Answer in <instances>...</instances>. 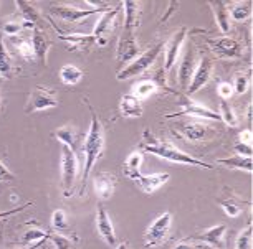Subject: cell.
Instances as JSON below:
<instances>
[{
    "instance_id": "obj_1",
    "label": "cell",
    "mask_w": 253,
    "mask_h": 249,
    "mask_svg": "<svg viewBox=\"0 0 253 249\" xmlns=\"http://www.w3.org/2000/svg\"><path fill=\"white\" fill-rule=\"evenodd\" d=\"M84 103H86L89 114H91V124H89V131L86 134V137H84V143H83L84 167H83V174H81V193L84 191L88 178L91 177L93 167L101 159V155L104 154V147H106V137H104L103 124L96 116V112H94L93 106L88 103V99H84Z\"/></svg>"
},
{
    "instance_id": "obj_2",
    "label": "cell",
    "mask_w": 253,
    "mask_h": 249,
    "mask_svg": "<svg viewBox=\"0 0 253 249\" xmlns=\"http://www.w3.org/2000/svg\"><path fill=\"white\" fill-rule=\"evenodd\" d=\"M142 150H146L147 154L156 155L157 159L172 162V164H179V165H187V167H200V169H207L212 170L213 165L207 164V162L195 159V157L185 154L180 148H177L174 143L166 142L162 139L156 137L149 129H144L142 132V143H141Z\"/></svg>"
},
{
    "instance_id": "obj_3",
    "label": "cell",
    "mask_w": 253,
    "mask_h": 249,
    "mask_svg": "<svg viewBox=\"0 0 253 249\" xmlns=\"http://www.w3.org/2000/svg\"><path fill=\"white\" fill-rule=\"evenodd\" d=\"M123 10H124V22H123V32L119 35V41H118V63L123 66L129 65L132 60L139 56V45H137L136 40V18H137V7L139 3L137 2H123L121 3Z\"/></svg>"
},
{
    "instance_id": "obj_4",
    "label": "cell",
    "mask_w": 253,
    "mask_h": 249,
    "mask_svg": "<svg viewBox=\"0 0 253 249\" xmlns=\"http://www.w3.org/2000/svg\"><path fill=\"white\" fill-rule=\"evenodd\" d=\"M164 51V43L159 41L156 43L154 46H151L149 50L141 53L137 58H134L131 61L129 65H126L123 70L118 71L116 78L119 81H124V79H129V78H137V76L144 74L147 70L154 65V61L159 58V55Z\"/></svg>"
},
{
    "instance_id": "obj_5",
    "label": "cell",
    "mask_w": 253,
    "mask_h": 249,
    "mask_svg": "<svg viewBox=\"0 0 253 249\" xmlns=\"http://www.w3.org/2000/svg\"><path fill=\"white\" fill-rule=\"evenodd\" d=\"M61 190L65 196H71L75 190L76 178H78V159L76 152L68 147H61Z\"/></svg>"
},
{
    "instance_id": "obj_6",
    "label": "cell",
    "mask_w": 253,
    "mask_h": 249,
    "mask_svg": "<svg viewBox=\"0 0 253 249\" xmlns=\"http://www.w3.org/2000/svg\"><path fill=\"white\" fill-rule=\"evenodd\" d=\"M172 213L170 212H164L162 214H159L154 221L149 224L147 231L144 234V246L146 248H156L161 246L167 241L170 233V228H172Z\"/></svg>"
},
{
    "instance_id": "obj_7",
    "label": "cell",
    "mask_w": 253,
    "mask_h": 249,
    "mask_svg": "<svg viewBox=\"0 0 253 249\" xmlns=\"http://www.w3.org/2000/svg\"><path fill=\"white\" fill-rule=\"evenodd\" d=\"M179 106L180 109L174 114H166L167 119L172 117H180V116H192V117H199V119H207V121H220V116L218 112L212 111L207 106L200 104L197 101H192L189 96H179Z\"/></svg>"
},
{
    "instance_id": "obj_8",
    "label": "cell",
    "mask_w": 253,
    "mask_h": 249,
    "mask_svg": "<svg viewBox=\"0 0 253 249\" xmlns=\"http://www.w3.org/2000/svg\"><path fill=\"white\" fill-rule=\"evenodd\" d=\"M58 106V99L56 96L48 91L43 86H37L30 91L27 99V104L23 107V112L25 114H33V112H40L45 111V109H51Z\"/></svg>"
},
{
    "instance_id": "obj_9",
    "label": "cell",
    "mask_w": 253,
    "mask_h": 249,
    "mask_svg": "<svg viewBox=\"0 0 253 249\" xmlns=\"http://www.w3.org/2000/svg\"><path fill=\"white\" fill-rule=\"evenodd\" d=\"M212 73H213L212 58H210L209 55H204L202 58H200L199 65L195 66L192 78H190V81H189L187 94H194V93H197V91L202 89L204 86L210 81V78H212Z\"/></svg>"
},
{
    "instance_id": "obj_10",
    "label": "cell",
    "mask_w": 253,
    "mask_h": 249,
    "mask_svg": "<svg viewBox=\"0 0 253 249\" xmlns=\"http://www.w3.org/2000/svg\"><path fill=\"white\" fill-rule=\"evenodd\" d=\"M119 10H121V7H114L111 10H104V13L101 15V18L96 22V25H94V30L91 35L94 36V40L99 46H104L108 45V38L111 35L113 28H114V22H116V18L119 15Z\"/></svg>"
},
{
    "instance_id": "obj_11",
    "label": "cell",
    "mask_w": 253,
    "mask_h": 249,
    "mask_svg": "<svg viewBox=\"0 0 253 249\" xmlns=\"http://www.w3.org/2000/svg\"><path fill=\"white\" fill-rule=\"evenodd\" d=\"M185 38H187V28H179V30L172 35V38L167 41V45H164V68H166V71H170L174 68V65L177 63L180 50H182V45L185 43Z\"/></svg>"
},
{
    "instance_id": "obj_12",
    "label": "cell",
    "mask_w": 253,
    "mask_h": 249,
    "mask_svg": "<svg viewBox=\"0 0 253 249\" xmlns=\"http://www.w3.org/2000/svg\"><path fill=\"white\" fill-rule=\"evenodd\" d=\"M50 12L53 13V15L60 17L61 20L70 22V23H76V22L84 20V18L91 17V15H94V13H98L101 10H93V8H89V10H81V8H78V7L66 5V3H53V5L50 7Z\"/></svg>"
},
{
    "instance_id": "obj_13",
    "label": "cell",
    "mask_w": 253,
    "mask_h": 249,
    "mask_svg": "<svg viewBox=\"0 0 253 249\" xmlns=\"http://www.w3.org/2000/svg\"><path fill=\"white\" fill-rule=\"evenodd\" d=\"M94 221H96V229H98L99 236L106 241V244H109V246H116L118 238H116V231H114L111 216H109V213L106 212V208H104L101 203H98L96 218H94Z\"/></svg>"
},
{
    "instance_id": "obj_14",
    "label": "cell",
    "mask_w": 253,
    "mask_h": 249,
    "mask_svg": "<svg viewBox=\"0 0 253 249\" xmlns=\"http://www.w3.org/2000/svg\"><path fill=\"white\" fill-rule=\"evenodd\" d=\"M225 234H227L225 224H215V226H212V228L204 229L200 234L192 236L190 239L205 243V244H209V246H212L215 249H223V246H225Z\"/></svg>"
},
{
    "instance_id": "obj_15",
    "label": "cell",
    "mask_w": 253,
    "mask_h": 249,
    "mask_svg": "<svg viewBox=\"0 0 253 249\" xmlns=\"http://www.w3.org/2000/svg\"><path fill=\"white\" fill-rule=\"evenodd\" d=\"M210 46H212L213 53L218 55L220 58H238L242 55V46L237 40L230 36L217 38V40H210Z\"/></svg>"
},
{
    "instance_id": "obj_16",
    "label": "cell",
    "mask_w": 253,
    "mask_h": 249,
    "mask_svg": "<svg viewBox=\"0 0 253 249\" xmlns=\"http://www.w3.org/2000/svg\"><path fill=\"white\" fill-rule=\"evenodd\" d=\"M116 177L109 172H101L93 178V188L94 193L99 200H109L116 191Z\"/></svg>"
},
{
    "instance_id": "obj_17",
    "label": "cell",
    "mask_w": 253,
    "mask_h": 249,
    "mask_svg": "<svg viewBox=\"0 0 253 249\" xmlns=\"http://www.w3.org/2000/svg\"><path fill=\"white\" fill-rule=\"evenodd\" d=\"M32 46H33V53H35V58L40 61L42 65H46V56H48L50 48L53 46V41L50 40L48 36L45 35L43 30L40 28H35L32 35Z\"/></svg>"
},
{
    "instance_id": "obj_18",
    "label": "cell",
    "mask_w": 253,
    "mask_h": 249,
    "mask_svg": "<svg viewBox=\"0 0 253 249\" xmlns=\"http://www.w3.org/2000/svg\"><path fill=\"white\" fill-rule=\"evenodd\" d=\"M170 175L166 172H159V174H149V175H141L136 180V185L139 186L141 191H144L146 195H152L156 190H159L161 186H164L169 181Z\"/></svg>"
},
{
    "instance_id": "obj_19",
    "label": "cell",
    "mask_w": 253,
    "mask_h": 249,
    "mask_svg": "<svg viewBox=\"0 0 253 249\" xmlns=\"http://www.w3.org/2000/svg\"><path fill=\"white\" fill-rule=\"evenodd\" d=\"M179 136L184 137L189 142H202L205 141L209 134V127L204 122L192 121V122H185L182 126H179Z\"/></svg>"
},
{
    "instance_id": "obj_20",
    "label": "cell",
    "mask_w": 253,
    "mask_h": 249,
    "mask_svg": "<svg viewBox=\"0 0 253 249\" xmlns=\"http://www.w3.org/2000/svg\"><path fill=\"white\" fill-rule=\"evenodd\" d=\"M56 28V27H55ZM56 32H58V38H61L71 51H76V50H89L96 40H94L93 35H84V33H68V35H65V33H61L58 28H56Z\"/></svg>"
},
{
    "instance_id": "obj_21",
    "label": "cell",
    "mask_w": 253,
    "mask_h": 249,
    "mask_svg": "<svg viewBox=\"0 0 253 249\" xmlns=\"http://www.w3.org/2000/svg\"><path fill=\"white\" fill-rule=\"evenodd\" d=\"M119 111H121L123 117H127V119H137L142 116L144 112V107L139 99L132 94H124L119 101Z\"/></svg>"
},
{
    "instance_id": "obj_22",
    "label": "cell",
    "mask_w": 253,
    "mask_h": 249,
    "mask_svg": "<svg viewBox=\"0 0 253 249\" xmlns=\"http://www.w3.org/2000/svg\"><path fill=\"white\" fill-rule=\"evenodd\" d=\"M15 5L18 7V12H20L22 22L25 28H32L35 30L38 22H40V12L33 7V3L25 2V0H15Z\"/></svg>"
},
{
    "instance_id": "obj_23",
    "label": "cell",
    "mask_w": 253,
    "mask_h": 249,
    "mask_svg": "<svg viewBox=\"0 0 253 249\" xmlns=\"http://www.w3.org/2000/svg\"><path fill=\"white\" fill-rule=\"evenodd\" d=\"M142 162H144L142 152H139V150L131 152V154L126 157V160L123 162V172H124V175H126L129 180L136 181V180L142 175V174H141V165H142Z\"/></svg>"
},
{
    "instance_id": "obj_24",
    "label": "cell",
    "mask_w": 253,
    "mask_h": 249,
    "mask_svg": "<svg viewBox=\"0 0 253 249\" xmlns=\"http://www.w3.org/2000/svg\"><path fill=\"white\" fill-rule=\"evenodd\" d=\"M195 70V58H194V50L192 48H189L187 51H185L182 61H180V66H179V84L180 88L185 89L189 86V81L192 78V73Z\"/></svg>"
},
{
    "instance_id": "obj_25",
    "label": "cell",
    "mask_w": 253,
    "mask_h": 249,
    "mask_svg": "<svg viewBox=\"0 0 253 249\" xmlns=\"http://www.w3.org/2000/svg\"><path fill=\"white\" fill-rule=\"evenodd\" d=\"M218 165H223L230 170H240L245 172V174H252L253 164H252V157H242V155H232V157H225V159H217Z\"/></svg>"
},
{
    "instance_id": "obj_26",
    "label": "cell",
    "mask_w": 253,
    "mask_h": 249,
    "mask_svg": "<svg viewBox=\"0 0 253 249\" xmlns=\"http://www.w3.org/2000/svg\"><path fill=\"white\" fill-rule=\"evenodd\" d=\"M210 8L213 10V17L222 33L230 32V15H228V5L225 2H210Z\"/></svg>"
},
{
    "instance_id": "obj_27",
    "label": "cell",
    "mask_w": 253,
    "mask_h": 249,
    "mask_svg": "<svg viewBox=\"0 0 253 249\" xmlns=\"http://www.w3.org/2000/svg\"><path fill=\"white\" fill-rule=\"evenodd\" d=\"M0 76L5 79H10L13 76V58L8 53L2 35H0Z\"/></svg>"
},
{
    "instance_id": "obj_28",
    "label": "cell",
    "mask_w": 253,
    "mask_h": 249,
    "mask_svg": "<svg viewBox=\"0 0 253 249\" xmlns=\"http://www.w3.org/2000/svg\"><path fill=\"white\" fill-rule=\"evenodd\" d=\"M83 79V71L75 65H65L60 70V81L66 86H75Z\"/></svg>"
},
{
    "instance_id": "obj_29",
    "label": "cell",
    "mask_w": 253,
    "mask_h": 249,
    "mask_svg": "<svg viewBox=\"0 0 253 249\" xmlns=\"http://www.w3.org/2000/svg\"><path fill=\"white\" fill-rule=\"evenodd\" d=\"M53 136H55L56 141H60L61 143H63V147H68V148H71V150H75V142H76V137H78V132H76L75 127L61 126L53 132Z\"/></svg>"
},
{
    "instance_id": "obj_30",
    "label": "cell",
    "mask_w": 253,
    "mask_h": 249,
    "mask_svg": "<svg viewBox=\"0 0 253 249\" xmlns=\"http://www.w3.org/2000/svg\"><path fill=\"white\" fill-rule=\"evenodd\" d=\"M230 15L235 22H245L252 17V3L250 2H233L232 8L228 10Z\"/></svg>"
},
{
    "instance_id": "obj_31",
    "label": "cell",
    "mask_w": 253,
    "mask_h": 249,
    "mask_svg": "<svg viewBox=\"0 0 253 249\" xmlns=\"http://www.w3.org/2000/svg\"><path fill=\"white\" fill-rule=\"evenodd\" d=\"M157 83L152 79H146V81H139V83L134 84V88H132V96H136L137 99H147L149 96H152L157 91Z\"/></svg>"
},
{
    "instance_id": "obj_32",
    "label": "cell",
    "mask_w": 253,
    "mask_h": 249,
    "mask_svg": "<svg viewBox=\"0 0 253 249\" xmlns=\"http://www.w3.org/2000/svg\"><path fill=\"white\" fill-rule=\"evenodd\" d=\"M15 50L20 53V56L23 60L27 61H32L35 58V53H33V46H32V41H28L27 38H22V36H12L10 38Z\"/></svg>"
},
{
    "instance_id": "obj_33",
    "label": "cell",
    "mask_w": 253,
    "mask_h": 249,
    "mask_svg": "<svg viewBox=\"0 0 253 249\" xmlns=\"http://www.w3.org/2000/svg\"><path fill=\"white\" fill-rule=\"evenodd\" d=\"M218 116H220V121L225 124V126H228V127H238L237 114H235L233 107L227 101H220V112H218Z\"/></svg>"
},
{
    "instance_id": "obj_34",
    "label": "cell",
    "mask_w": 253,
    "mask_h": 249,
    "mask_svg": "<svg viewBox=\"0 0 253 249\" xmlns=\"http://www.w3.org/2000/svg\"><path fill=\"white\" fill-rule=\"evenodd\" d=\"M217 203L220 205L222 210L230 218H237V216H240V214H242V203L238 202V200H235V198H225V200L218 198Z\"/></svg>"
},
{
    "instance_id": "obj_35",
    "label": "cell",
    "mask_w": 253,
    "mask_h": 249,
    "mask_svg": "<svg viewBox=\"0 0 253 249\" xmlns=\"http://www.w3.org/2000/svg\"><path fill=\"white\" fill-rule=\"evenodd\" d=\"M252 223H248L245 228L238 233L237 241H235V249H252Z\"/></svg>"
},
{
    "instance_id": "obj_36",
    "label": "cell",
    "mask_w": 253,
    "mask_h": 249,
    "mask_svg": "<svg viewBox=\"0 0 253 249\" xmlns=\"http://www.w3.org/2000/svg\"><path fill=\"white\" fill-rule=\"evenodd\" d=\"M50 234L48 233H45V231H42V229H38V228H32V229H27L25 233H23V236H22V243H25V244H30V243H38V241H46L48 239Z\"/></svg>"
},
{
    "instance_id": "obj_37",
    "label": "cell",
    "mask_w": 253,
    "mask_h": 249,
    "mask_svg": "<svg viewBox=\"0 0 253 249\" xmlns=\"http://www.w3.org/2000/svg\"><path fill=\"white\" fill-rule=\"evenodd\" d=\"M51 226L58 229V231L68 228V218H66V213L63 210H55L53 212V214H51Z\"/></svg>"
},
{
    "instance_id": "obj_38",
    "label": "cell",
    "mask_w": 253,
    "mask_h": 249,
    "mask_svg": "<svg viewBox=\"0 0 253 249\" xmlns=\"http://www.w3.org/2000/svg\"><path fill=\"white\" fill-rule=\"evenodd\" d=\"M23 28H25L23 22H7L5 25L2 27V32H3V35L12 38V36H18V33H20Z\"/></svg>"
},
{
    "instance_id": "obj_39",
    "label": "cell",
    "mask_w": 253,
    "mask_h": 249,
    "mask_svg": "<svg viewBox=\"0 0 253 249\" xmlns=\"http://www.w3.org/2000/svg\"><path fill=\"white\" fill-rule=\"evenodd\" d=\"M48 239L51 243H53V246L55 249H71V243H70V239L63 236V234H58V233H55V234H50Z\"/></svg>"
},
{
    "instance_id": "obj_40",
    "label": "cell",
    "mask_w": 253,
    "mask_h": 249,
    "mask_svg": "<svg viewBox=\"0 0 253 249\" xmlns=\"http://www.w3.org/2000/svg\"><path fill=\"white\" fill-rule=\"evenodd\" d=\"M248 84H250V79L245 74H237L235 76V86H233V93L237 94H245L248 91Z\"/></svg>"
},
{
    "instance_id": "obj_41",
    "label": "cell",
    "mask_w": 253,
    "mask_h": 249,
    "mask_svg": "<svg viewBox=\"0 0 253 249\" xmlns=\"http://www.w3.org/2000/svg\"><path fill=\"white\" fill-rule=\"evenodd\" d=\"M217 94L220 96L222 101H227V99H230L233 96V86L227 83V81H222V83L217 84Z\"/></svg>"
},
{
    "instance_id": "obj_42",
    "label": "cell",
    "mask_w": 253,
    "mask_h": 249,
    "mask_svg": "<svg viewBox=\"0 0 253 249\" xmlns=\"http://www.w3.org/2000/svg\"><path fill=\"white\" fill-rule=\"evenodd\" d=\"M12 180H15V175L7 169V165L3 164L2 159H0V181L7 183V181H12Z\"/></svg>"
},
{
    "instance_id": "obj_43",
    "label": "cell",
    "mask_w": 253,
    "mask_h": 249,
    "mask_svg": "<svg viewBox=\"0 0 253 249\" xmlns=\"http://www.w3.org/2000/svg\"><path fill=\"white\" fill-rule=\"evenodd\" d=\"M237 155H242V157H252V145H245V143H240L238 142L235 147H233Z\"/></svg>"
},
{
    "instance_id": "obj_44",
    "label": "cell",
    "mask_w": 253,
    "mask_h": 249,
    "mask_svg": "<svg viewBox=\"0 0 253 249\" xmlns=\"http://www.w3.org/2000/svg\"><path fill=\"white\" fill-rule=\"evenodd\" d=\"M30 205L32 203H27V205H23V207H20V208H13V210H7V212H0V221H3V219L10 218V216H13V214L23 212V210H25L27 207H30Z\"/></svg>"
},
{
    "instance_id": "obj_45",
    "label": "cell",
    "mask_w": 253,
    "mask_h": 249,
    "mask_svg": "<svg viewBox=\"0 0 253 249\" xmlns=\"http://www.w3.org/2000/svg\"><path fill=\"white\" fill-rule=\"evenodd\" d=\"M238 142L240 143H245V145H252V131L250 129H245L238 134Z\"/></svg>"
},
{
    "instance_id": "obj_46",
    "label": "cell",
    "mask_w": 253,
    "mask_h": 249,
    "mask_svg": "<svg viewBox=\"0 0 253 249\" xmlns=\"http://www.w3.org/2000/svg\"><path fill=\"white\" fill-rule=\"evenodd\" d=\"M174 249H197V246H195V244H192L190 241H180Z\"/></svg>"
},
{
    "instance_id": "obj_47",
    "label": "cell",
    "mask_w": 253,
    "mask_h": 249,
    "mask_svg": "<svg viewBox=\"0 0 253 249\" xmlns=\"http://www.w3.org/2000/svg\"><path fill=\"white\" fill-rule=\"evenodd\" d=\"M43 243H45V241H38V243H35V244H32V246H28V248H22V249H38V248H40Z\"/></svg>"
},
{
    "instance_id": "obj_48",
    "label": "cell",
    "mask_w": 253,
    "mask_h": 249,
    "mask_svg": "<svg viewBox=\"0 0 253 249\" xmlns=\"http://www.w3.org/2000/svg\"><path fill=\"white\" fill-rule=\"evenodd\" d=\"M252 116H253V106L250 104L248 109H247V119H248V121H252Z\"/></svg>"
},
{
    "instance_id": "obj_49",
    "label": "cell",
    "mask_w": 253,
    "mask_h": 249,
    "mask_svg": "<svg viewBox=\"0 0 253 249\" xmlns=\"http://www.w3.org/2000/svg\"><path fill=\"white\" fill-rule=\"evenodd\" d=\"M114 249H129V244H127V243H121L119 246H116Z\"/></svg>"
},
{
    "instance_id": "obj_50",
    "label": "cell",
    "mask_w": 253,
    "mask_h": 249,
    "mask_svg": "<svg viewBox=\"0 0 253 249\" xmlns=\"http://www.w3.org/2000/svg\"><path fill=\"white\" fill-rule=\"evenodd\" d=\"M2 243H3V233H2V229H0V249H2Z\"/></svg>"
}]
</instances>
